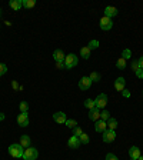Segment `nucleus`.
<instances>
[{
  "label": "nucleus",
  "instance_id": "9",
  "mask_svg": "<svg viewBox=\"0 0 143 160\" xmlns=\"http://www.w3.org/2000/svg\"><path fill=\"white\" fill-rule=\"evenodd\" d=\"M80 144H82V142H80V139L76 136H72L67 140V146H69L70 149H79Z\"/></svg>",
  "mask_w": 143,
  "mask_h": 160
},
{
  "label": "nucleus",
  "instance_id": "40",
  "mask_svg": "<svg viewBox=\"0 0 143 160\" xmlns=\"http://www.w3.org/2000/svg\"><path fill=\"white\" fill-rule=\"evenodd\" d=\"M4 117H6V116H4V113H0V122H2V120H4Z\"/></svg>",
  "mask_w": 143,
  "mask_h": 160
},
{
  "label": "nucleus",
  "instance_id": "22",
  "mask_svg": "<svg viewBox=\"0 0 143 160\" xmlns=\"http://www.w3.org/2000/svg\"><path fill=\"white\" fill-rule=\"evenodd\" d=\"M22 4H23V7H26V9H32V7H34L36 2H34V0H22Z\"/></svg>",
  "mask_w": 143,
  "mask_h": 160
},
{
  "label": "nucleus",
  "instance_id": "43",
  "mask_svg": "<svg viewBox=\"0 0 143 160\" xmlns=\"http://www.w3.org/2000/svg\"><path fill=\"white\" fill-rule=\"evenodd\" d=\"M130 160H133V159H130Z\"/></svg>",
  "mask_w": 143,
  "mask_h": 160
},
{
  "label": "nucleus",
  "instance_id": "39",
  "mask_svg": "<svg viewBox=\"0 0 143 160\" xmlns=\"http://www.w3.org/2000/svg\"><path fill=\"white\" fill-rule=\"evenodd\" d=\"M139 66H140V69H143V56L139 59Z\"/></svg>",
  "mask_w": 143,
  "mask_h": 160
},
{
  "label": "nucleus",
  "instance_id": "26",
  "mask_svg": "<svg viewBox=\"0 0 143 160\" xmlns=\"http://www.w3.org/2000/svg\"><path fill=\"white\" fill-rule=\"evenodd\" d=\"M79 139H80V142H82V143H83V144H87V143H89V142H90L89 136H87L86 133H82V134H80V136H79Z\"/></svg>",
  "mask_w": 143,
  "mask_h": 160
},
{
  "label": "nucleus",
  "instance_id": "33",
  "mask_svg": "<svg viewBox=\"0 0 143 160\" xmlns=\"http://www.w3.org/2000/svg\"><path fill=\"white\" fill-rule=\"evenodd\" d=\"M6 72H7V66L3 64V63H0V76H3Z\"/></svg>",
  "mask_w": 143,
  "mask_h": 160
},
{
  "label": "nucleus",
  "instance_id": "28",
  "mask_svg": "<svg viewBox=\"0 0 143 160\" xmlns=\"http://www.w3.org/2000/svg\"><path fill=\"white\" fill-rule=\"evenodd\" d=\"M87 47H89L90 50H92V49H97V47H99V40H92V42H89Z\"/></svg>",
  "mask_w": 143,
  "mask_h": 160
},
{
  "label": "nucleus",
  "instance_id": "34",
  "mask_svg": "<svg viewBox=\"0 0 143 160\" xmlns=\"http://www.w3.org/2000/svg\"><path fill=\"white\" fill-rule=\"evenodd\" d=\"M106 160H119V159H117L116 154H113V153H107V154H106Z\"/></svg>",
  "mask_w": 143,
  "mask_h": 160
},
{
  "label": "nucleus",
  "instance_id": "41",
  "mask_svg": "<svg viewBox=\"0 0 143 160\" xmlns=\"http://www.w3.org/2000/svg\"><path fill=\"white\" fill-rule=\"evenodd\" d=\"M137 160H143V156H140V157H139V159H137Z\"/></svg>",
  "mask_w": 143,
  "mask_h": 160
},
{
  "label": "nucleus",
  "instance_id": "8",
  "mask_svg": "<svg viewBox=\"0 0 143 160\" xmlns=\"http://www.w3.org/2000/svg\"><path fill=\"white\" fill-rule=\"evenodd\" d=\"M17 124H19L20 127L29 126V116H27V112L26 113H20L19 116H17Z\"/></svg>",
  "mask_w": 143,
  "mask_h": 160
},
{
  "label": "nucleus",
  "instance_id": "19",
  "mask_svg": "<svg viewBox=\"0 0 143 160\" xmlns=\"http://www.w3.org/2000/svg\"><path fill=\"white\" fill-rule=\"evenodd\" d=\"M90 52H92V50H90L87 46H84V47H82V49H80V56L83 57V59H89V57H90Z\"/></svg>",
  "mask_w": 143,
  "mask_h": 160
},
{
  "label": "nucleus",
  "instance_id": "35",
  "mask_svg": "<svg viewBox=\"0 0 143 160\" xmlns=\"http://www.w3.org/2000/svg\"><path fill=\"white\" fill-rule=\"evenodd\" d=\"M135 73H136V76L139 77V79H143V69H140V67H139V69H137Z\"/></svg>",
  "mask_w": 143,
  "mask_h": 160
},
{
  "label": "nucleus",
  "instance_id": "31",
  "mask_svg": "<svg viewBox=\"0 0 143 160\" xmlns=\"http://www.w3.org/2000/svg\"><path fill=\"white\" fill-rule=\"evenodd\" d=\"M82 133H83V130L80 129L79 126H76V127H74V129H73V136L79 137V136H80V134H82Z\"/></svg>",
  "mask_w": 143,
  "mask_h": 160
},
{
  "label": "nucleus",
  "instance_id": "42",
  "mask_svg": "<svg viewBox=\"0 0 143 160\" xmlns=\"http://www.w3.org/2000/svg\"><path fill=\"white\" fill-rule=\"evenodd\" d=\"M0 16H2V9H0Z\"/></svg>",
  "mask_w": 143,
  "mask_h": 160
},
{
  "label": "nucleus",
  "instance_id": "17",
  "mask_svg": "<svg viewBox=\"0 0 143 160\" xmlns=\"http://www.w3.org/2000/svg\"><path fill=\"white\" fill-rule=\"evenodd\" d=\"M20 144H22L24 149H27V147H30V144H32V140H30V137L27 136V134H23V136L20 137Z\"/></svg>",
  "mask_w": 143,
  "mask_h": 160
},
{
  "label": "nucleus",
  "instance_id": "32",
  "mask_svg": "<svg viewBox=\"0 0 143 160\" xmlns=\"http://www.w3.org/2000/svg\"><path fill=\"white\" fill-rule=\"evenodd\" d=\"M139 60H133V62H132V70H133V72H136L137 69H139Z\"/></svg>",
  "mask_w": 143,
  "mask_h": 160
},
{
  "label": "nucleus",
  "instance_id": "1",
  "mask_svg": "<svg viewBox=\"0 0 143 160\" xmlns=\"http://www.w3.org/2000/svg\"><path fill=\"white\" fill-rule=\"evenodd\" d=\"M23 153H24V147L20 143H14V144H10L9 146V154L12 157H14V159L23 157Z\"/></svg>",
  "mask_w": 143,
  "mask_h": 160
},
{
  "label": "nucleus",
  "instance_id": "36",
  "mask_svg": "<svg viewBox=\"0 0 143 160\" xmlns=\"http://www.w3.org/2000/svg\"><path fill=\"white\" fill-rule=\"evenodd\" d=\"M12 87H13V89H14V90H19V89H20L19 83H17L16 80H13V82H12Z\"/></svg>",
  "mask_w": 143,
  "mask_h": 160
},
{
  "label": "nucleus",
  "instance_id": "15",
  "mask_svg": "<svg viewBox=\"0 0 143 160\" xmlns=\"http://www.w3.org/2000/svg\"><path fill=\"white\" fill-rule=\"evenodd\" d=\"M129 156H130V159L137 160L140 157V149L137 146H132L129 149Z\"/></svg>",
  "mask_w": 143,
  "mask_h": 160
},
{
  "label": "nucleus",
  "instance_id": "18",
  "mask_svg": "<svg viewBox=\"0 0 143 160\" xmlns=\"http://www.w3.org/2000/svg\"><path fill=\"white\" fill-rule=\"evenodd\" d=\"M9 6H10V9H13V10H20L23 7V4H22V0H10Z\"/></svg>",
  "mask_w": 143,
  "mask_h": 160
},
{
  "label": "nucleus",
  "instance_id": "7",
  "mask_svg": "<svg viewBox=\"0 0 143 160\" xmlns=\"http://www.w3.org/2000/svg\"><path fill=\"white\" fill-rule=\"evenodd\" d=\"M90 86H92V80H90L89 76H83L79 80V89L80 90H89Z\"/></svg>",
  "mask_w": 143,
  "mask_h": 160
},
{
  "label": "nucleus",
  "instance_id": "6",
  "mask_svg": "<svg viewBox=\"0 0 143 160\" xmlns=\"http://www.w3.org/2000/svg\"><path fill=\"white\" fill-rule=\"evenodd\" d=\"M115 139H116V132H115V130L107 129L103 132V142L105 143H112Z\"/></svg>",
  "mask_w": 143,
  "mask_h": 160
},
{
  "label": "nucleus",
  "instance_id": "38",
  "mask_svg": "<svg viewBox=\"0 0 143 160\" xmlns=\"http://www.w3.org/2000/svg\"><path fill=\"white\" fill-rule=\"evenodd\" d=\"M122 94H123L125 97H130V92L127 89H125V90H122Z\"/></svg>",
  "mask_w": 143,
  "mask_h": 160
},
{
  "label": "nucleus",
  "instance_id": "30",
  "mask_svg": "<svg viewBox=\"0 0 143 160\" xmlns=\"http://www.w3.org/2000/svg\"><path fill=\"white\" fill-rule=\"evenodd\" d=\"M130 56H132V52H130L129 49H125L123 52H122V57H123L125 60H127V59H129Z\"/></svg>",
  "mask_w": 143,
  "mask_h": 160
},
{
  "label": "nucleus",
  "instance_id": "14",
  "mask_svg": "<svg viewBox=\"0 0 143 160\" xmlns=\"http://www.w3.org/2000/svg\"><path fill=\"white\" fill-rule=\"evenodd\" d=\"M125 84H126V80H125V77H117V79L115 80V89H116L117 92H122V90H125Z\"/></svg>",
  "mask_w": 143,
  "mask_h": 160
},
{
  "label": "nucleus",
  "instance_id": "24",
  "mask_svg": "<svg viewBox=\"0 0 143 160\" xmlns=\"http://www.w3.org/2000/svg\"><path fill=\"white\" fill-rule=\"evenodd\" d=\"M19 107H20V112H22V113H26L27 110H29V103H27V102H20Z\"/></svg>",
  "mask_w": 143,
  "mask_h": 160
},
{
  "label": "nucleus",
  "instance_id": "5",
  "mask_svg": "<svg viewBox=\"0 0 143 160\" xmlns=\"http://www.w3.org/2000/svg\"><path fill=\"white\" fill-rule=\"evenodd\" d=\"M113 27V22H112V19H109V17H106V16H103L102 19H100V29L102 30H110Z\"/></svg>",
  "mask_w": 143,
  "mask_h": 160
},
{
  "label": "nucleus",
  "instance_id": "25",
  "mask_svg": "<svg viewBox=\"0 0 143 160\" xmlns=\"http://www.w3.org/2000/svg\"><path fill=\"white\" fill-rule=\"evenodd\" d=\"M64 124H66L69 129H74V127L77 126V122L74 119H70V120H66V123H64Z\"/></svg>",
  "mask_w": 143,
  "mask_h": 160
},
{
  "label": "nucleus",
  "instance_id": "13",
  "mask_svg": "<svg viewBox=\"0 0 143 160\" xmlns=\"http://www.w3.org/2000/svg\"><path fill=\"white\" fill-rule=\"evenodd\" d=\"M94 130H96L97 133H103L105 130H107V124H106V122L105 120H97L96 122V124H94Z\"/></svg>",
  "mask_w": 143,
  "mask_h": 160
},
{
  "label": "nucleus",
  "instance_id": "29",
  "mask_svg": "<svg viewBox=\"0 0 143 160\" xmlns=\"http://www.w3.org/2000/svg\"><path fill=\"white\" fill-rule=\"evenodd\" d=\"M89 77H90V80H92V82H99V80H100V74L96 73V72H92Z\"/></svg>",
  "mask_w": 143,
  "mask_h": 160
},
{
  "label": "nucleus",
  "instance_id": "16",
  "mask_svg": "<svg viewBox=\"0 0 143 160\" xmlns=\"http://www.w3.org/2000/svg\"><path fill=\"white\" fill-rule=\"evenodd\" d=\"M64 53H63V50H60V49H57V50H54L53 52V59L56 60V62H64Z\"/></svg>",
  "mask_w": 143,
  "mask_h": 160
},
{
  "label": "nucleus",
  "instance_id": "4",
  "mask_svg": "<svg viewBox=\"0 0 143 160\" xmlns=\"http://www.w3.org/2000/svg\"><path fill=\"white\" fill-rule=\"evenodd\" d=\"M106 104H107V94L100 93L99 96L96 97V100H94V106H96L97 109H105Z\"/></svg>",
  "mask_w": 143,
  "mask_h": 160
},
{
  "label": "nucleus",
  "instance_id": "11",
  "mask_svg": "<svg viewBox=\"0 0 143 160\" xmlns=\"http://www.w3.org/2000/svg\"><path fill=\"white\" fill-rule=\"evenodd\" d=\"M53 120L56 122V123L62 124V123H66L67 117H66V114H64L63 112H56V113L53 114Z\"/></svg>",
  "mask_w": 143,
  "mask_h": 160
},
{
  "label": "nucleus",
  "instance_id": "23",
  "mask_svg": "<svg viewBox=\"0 0 143 160\" xmlns=\"http://www.w3.org/2000/svg\"><path fill=\"white\" fill-rule=\"evenodd\" d=\"M83 106L84 107H87V109H93V107H96L94 106V100H92V99H86L84 100V103H83Z\"/></svg>",
  "mask_w": 143,
  "mask_h": 160
},
{
  "label": "nucleus",
  "instance_id": "12",
  "mask_svg": "<svg viewBox=\"0 0 143 160\" xmlns=\"http://www.w3.org/2000/svg\"><path fill=\"white\" fill-rule=\"evenodd\" d=\"M89 119L93 120V122H97V120H100V109H97V107L90 109L89 110Z\"/></svg>",
  "mask_w": 143,
  "mask_h": 160
},
{
  "label": "nucleus",
  "instance_id": "27",
  "mask_svg": "<svg viewBox=\"0 0 143 160\" xmlns=\"http://www.w3.org/2000/svg\"><path fill=\"white\" fill-rule=\"evenodd\" d=\"M100 119L105 120V122H106V120H109V119H110V113L107 112V110H103V112H100Z\"/></svg>",
  "mask_w": 143,
  "mask_h": 160
},
{
  "label": "nucleus",
  "instance_id": "21",
  "mask_svg": "<svg viewBox=\"0 0 143 160\" xmlns=\"http://www.w3.org/2000/svg\"><path fill=\"white\" fill-rule=\"evenodd\" d=\"M107 127H109L110 130H116V127H117V120L113 119V117H110V119L107 120Z\"/></svg>",
  "mask_w": 143,
  "mask_h": 160
},
{
  "label": "nucleus",
  "instance_id": "20",
  "mask_svg": "<svg viewBox=\"0 0 143 160\" xmlns=\"http://www.w3.org/2000/svg\"><path fill=\"white\" fill-rule=\"evenodd\" d=\"M126 66H127V63H126V60L123 59V57H120V59H117V62H116V67L119 70H125L126 69Z\"/></svg>",
  "mask_w": 143,
  "mask_h": 160
},
{
  "label": "nucleus",
  "instance_id": "3",
  "mask_svg": "<svg viewBox=\"0 0 143 160\" xmlns=\"http://www.w3.org/2000/svg\"><path fill=\"white\" fill-rule=\"evenodd\" d=\"M37 156H39V152H37V149H34V147H27V149H24V153H23V159L24 160H36Z\"/></svg>",
  "mask_w": 143,
  "mask_h": 160
},
{
  "label": "nucleus",
  "instance_id": "2",
  "mask_svg": "<svg viewBox=\"0 0 143 160\" xmlns=\"http://www.w3.org/2000/svg\"><path fill=\"white\" fill-rule=\"evenodd\" d=\"M77 63H79V59L76 54L70 53L64 57V69H73L74 66H77Z\"/></svg>",
  "mask_w": 143,
  "mask_h": 160
},
{
  "label": "nucleus",
  "instance_id": "10",
  "mask_svg": "<svg viewBox=\"0 0 143 160\" xmlns=\"http://www.w3.org/2000/svg\"><path fill=\"white\" fill-rule=\"evenodd\" d=\"M117 13H119V10H117L116 7H113V6H106V9H105V16L109 17V19L117 16Z\"/></svg>",
  "mask_w": 143,
  "mask_h": 160
},
{
  "label": "nucleus",
  "instance_id": "37",
  "mask_svg": "<svg viewBox=\"0 0 143 160\" xmlns=\"http://www.w3.org/2000/svg\"><path fill=\"white\" fill-rule=\"evenodd\" d=\"M56 67H57V69H63V67H64V62H56Z\"/></svg>",
  "mask_w": 143,
  "mask_h": 160
},
{
  "label": "nucleus",
  "instance_id": "44",
  "mask_svg": "<svg viewBox=\"0 0 143 160\" xmlns=\"http://www.w3.org/2000/svg\"><path fill=\"white\" fill-rule=\"evenodd\" d=\"M142 94H143V92H142Z\"/></svg>",
  "mask_w": 143,
  "mask_h": 160
}]
</instances>
